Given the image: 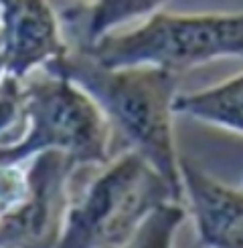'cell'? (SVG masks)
<instances>
[{
    "label": "cell",
    "instance_id": "obj_1",
    "mask_svg": "<svg viewBox=\"0 0 243 248\" xmlns=\"http://www.w3.org/2000/svg\"><path fill=\"white\" fill-rule=\"evenodd\" d=\"M43 71L73 83L100 107L109 125L122 131L146 164L160 176L174 202L185 200L180 159L173 140L174 73L156 67L105 69L85 53H65Z\"/></svg>",
    "mask_w": 243,
    "mask_h": 248
},
{
    "label": "cell",
    "instance_id": "obj_2",
    "mask_svg": "<svg viewBox=\"0 0 243 248\" xmlns=\"http://www.w3.org/2000/svg\"><path fill=\"white\" fill-rule=\"evenodd\" d=\"M166 200H173L166 182L136 152H128L73 196L53 248L118 246Z\"/></svg>",
    "mask_w": 243,
    "mask_h": 248
},
{
    "label": "cell",
    "instance_id": "obj_3",
    "mask_svg": "<svg viewBox=\"0 0 243 248\" xmlns=\"http://www.w3.org/2000/svg\"><path fill=\"white\" fill-rule=\"evenodd\" d=\"M79 51L105 69L156 67L176 73L221 57H243V15H154L136 31L104 34Z\"/></svg>",
    "mask_w": 243,
    "mask_h": 248
},
{
    "label": "cell",
    "instance_id": "obj_4",
    "mask_svg": "<svg viewBox=\"0 0 243 248\" xmlns=\"http://www.w3.org/2000/svg\"><path fill=\"white\" fill-rule=\"evenodd\" d=\"M24 95L29 129L18 143L29 157L59 152L73 168L107 162L109 123L81 89L45 71L24 83Z\"/></svg>",
    "mask_w": 243,
    "mask_h": 248
},
{
    "label": "cell",
    "instance_id": "obj_5",
    "mask_svg": "<svg viewBox=\"0 0 243 248\" xmlns=\"http://www.w3.org/2000/svg\"><path fill=\"white\" fill-rule=\"evenodd\" d=\"M0 65L4 75L22 79L67 53L59 41L57 18L45 0H0Z\"/></svg>",
    "mask_w": 243,
    "mask_h": 248
},
{
    "label": "cell",
    "instance_id": "obj_6",
    "mask_svg": "<svg viewBox=\"0 0 243 248\" xmlns=\"http://www.w3.org/2000/svg\"><path fill=\"white\" fill-rule=\"evenodd\" d=\"M182 190L207 248H243V192L180 159Z\"/></svg>",
    "mask_w": 243,
    "mask_h": 248
},
{
    "label": "cell",
    "instance_id": "obj_7",
    "mask_svg": "<svg viewBox=\"0 0 243 248\" xmlns=\"http://www.w3.org/2000/svg\"><path fill=\"white\" fill-rule=\"evenodd\" d=\"M173 111L243 133V75L192 95H176Z\"/></svg>",
    "mask_w": 243,
    "mask_h": 248
},
{
    "label": "cell",
    "instance_id": "obj_8",
    "mask_svg": "<svg viewBox=\"0 0 243 248\" xmlns=\"http://www.w3.org/2000/svg\"><path fill=\"white\" fill-rule=\"evenodd\" d=\"M182 218H185L182 202L166 200L140 222V226L128 240L109 248H173L174 232Z\"/></svg>",
    "mask_w": 243,
    "mask_h": 248
},
{
    "label": "cell",
    "instance_id": "obj_9",
    "mask_svg": "<svg viewBox=\"0 0 243 248\" xmlns=\"http://www.w3.org/2000/svg\"><path fill=\"white\" fill-rule=\"evenodd\" d=\"M166 0H97L89 8L83 22V39L81 48L93 45L100 36L120 22H126L134 16H142L156 10Z\"/></svg>",
    "mask_w": 243,
    "mask_h": 248
},
{
    "label": "cell",
    "instance_id": "obj_10",
    "mask_svg": "<svg viewBox=\"0 0 243 248\" xmlns=\"http://www.w3.org/2000/svg\"><path fill=\"white\" fill-rule=\"evenodd\" d=\"M29 129L27 95L22 79L0 77V145L18 143Z\"/></svg>",
    "mask_w": 243,
    "mask_h": 248
}]
</instances>
